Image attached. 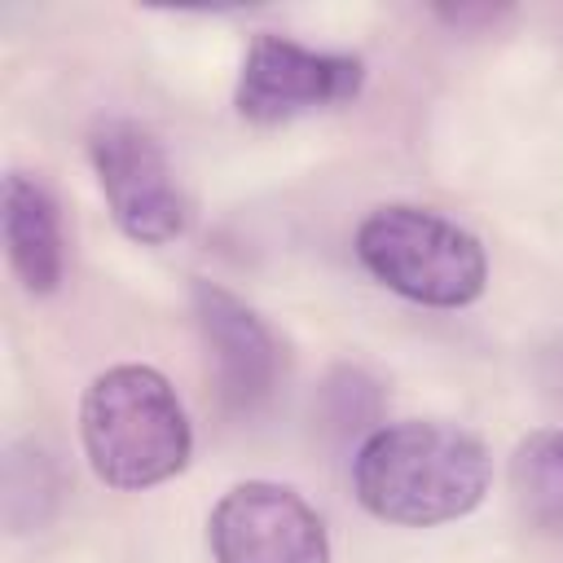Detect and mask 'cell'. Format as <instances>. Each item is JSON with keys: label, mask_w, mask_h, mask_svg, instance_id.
<instances>
[{"label": "cell", "mask_w": 563, "mask_h": 563, "mask_svg": "<svg viewBox=\"0 0 563 563\" xmlns=\"http://www.w3.org/2000/svg\"><path fill=\"white\" fill-rule=\"evenodd\" d=\"M493 457L475 431L444 418L374 427L352 457V493L391 528H440L484 506Z\"/></svg>", "instance_id": "cell-1"}, {"label": "cell", "mask_w": 563, "mask_h": 563, "mask_svg": "<svg viewBox=\"0 0 563 563\" xmlns=\"http://www.w3.org/2000/svg\"><path fill=\"white\" fill-rule=\"evenodd\" d=\"M79 444L92 475L119 493L176 479L194 457L189 413L154 365H110L79 396Z\"/></svg>", "instance_id": "cell-2"}, {"label": "cell", "mask_w": 563, "mask_h": 563, "mask_svg": "<svg viewBox=\"0 0 563 563\" xmlns=\"http://www.w3.org/2000/svg\"><path fill=\"white\" fill-rule=\"evenodd\" d=\"M361 268L422 308H471L488 286L484 242L435 207L383 202L352 238Z\"/></svg>", "instance_id": "cell-3"}, {"label": "cell", "mask_w": 563, "mask_h": 563, "mask_svg": "<svg viewBox=\"0 0 563 563\" xmlns=\"http://www.w3.org/2000/svg\"><path fill=\"white\" fill-rule=\"evenodd\" d=\"M88 163L123 238L136 246H172L189 233V198L163 141L136 119H101L88 132Z\"/></svg>", "instance_id": "cell-4"}, {"label": "cell", "mask_w": 563, "mask_h": 563, "mask_svg": "<svg viewBox=\"0 0 563 563\" xmlns=\"http://www.w3.org/2000/svg\"><path fill=\"white\" fill-rule=\"evenodd\" d=\"M365 88V62L356 53L308 48L290 35L260 31L233 84V106L246 123L273 128L317 110H334Z\"/></svg>", "instance_id": "cell-5"}, {"label": "cell", "mask_w": 563, "mask_h": 563, "mask_svg": "<svg viewBox=\"0 0 563 563\" xmlns=\"http://www.w3.org/2000/svg\"><path fill=\"white\" fill-rule=\"evenodd\" d=\"M216 563H330V532L303 493L277 479H242L207 515Z\"/></svg>", "instance_id": "cell-6"}, {"label": "cell", "mask_w": 563, "mask_h": 563, "mask_svg": "<svg viewBox=\"0 0 563 563\" xmlns=\"http://www.w3.org/2000/svg\"><path fill=\"white\" fill-rule=\"evenodd\" d=\"M194 299V317L198 330L216 356V374H220V396L229 409L251 413L260 409L282 378V343L273 339V330L264 325V317L238 299L233 290H224L220 282L198 277L189 286Z\"/></svg>", "instance_id": "cell-7"}, {"label": "cell", "mask_w": 563, "mask_h": 563, "mask_svg": "<svg viewBox=\"0 0 563 563\" xmlns=\"http://www.w3.org/2000/svg\"><path fill=\"white\" fill-rule=\"evenodd\" d=\"M0 224H4L9 268L22 282V290L53 295L66 277V242L53 194L26 172H9L0 194Z\"/></svg>", "instance_id": "cell-8"}, {"label": "cell", "mask_w": 563, "mask_h": 563, "mask_svg": "<svg viewBox=\"0 0 563 563\" xmlns=\"http://www.w3.org/2000/svg\"><path fill=\"white\" fill-rule=\"evenodd\" d=\"M510 493L545 537L563 541V427H537L515 444Z\"/></svg>", "instance_id": "cell-9"}, {"label": "cell", "mask_w": 563, "mask_h": 563, "mask_svg": "<svg viewBox=\"0 0 563 563\" xmlns=\"http://www.w3.org/2000/svg\"><path fill=\"white\" fill-rule=\"evenodd\" d=\"M435 18L449 22L453 31H479V26H497L501 18H510V4H440Z\"/></svg>", "instance_id": "cell-10"}]
</instances>
